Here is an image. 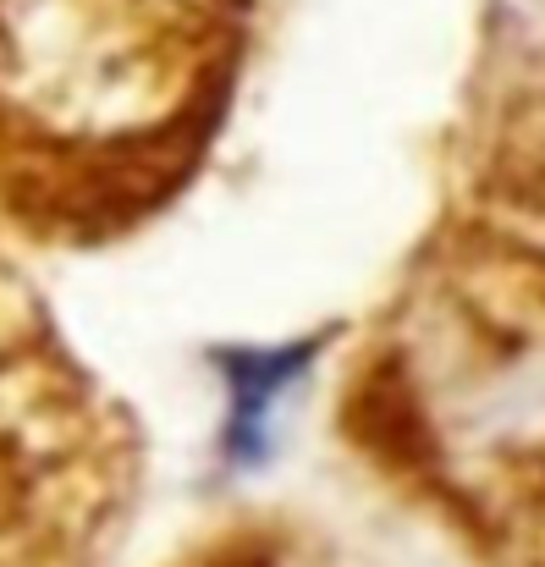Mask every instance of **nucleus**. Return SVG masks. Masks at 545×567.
Masks as SVG:
<instances>
[{"label":"nucleus","mask_w":545,"mask_h":567,"mask_svg":"<svg viewBox=\"0 0 545 567\" xmlns=\"http://www.w3.org/2000/svg\"><path fill=\"white\" fill-rule=\"evenodd\" d=\"M226 61L220 0H0V209L127 215L204 138Z\"/></svg>","instance_id":"1"},{"label":"nucleus","mask_w":545,"mask_h":567,"mask_svg":"<svg viewBox=\"0 0 545 567\" xmlns=\"http://www.w3.org/2000/svg\"><path fill=\"white\" fill-rule=\"evenodd\" d=\"M111 441L0 265V567H78L111 502Z\"/></svg>","instance_id":"2"},{"label":"nucleus","mask_w":545,"mask_h":567,"mask_svg":"<svg viewBox=\"0 0 545 567\" xmlns=\"http://www.w3.org/2000/svg\"><path fill=\"white\" fill-rule=\"evenodd\" d=\"M315 348H270V353H243L226 364V457L232 463H254L265 457V435H270V413L281 402V391L309 370Z\"/></svg>","instance_id":"3"}]
</instances>
